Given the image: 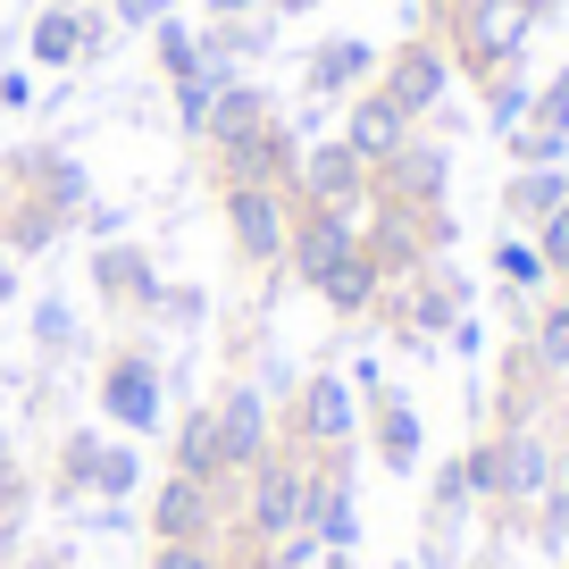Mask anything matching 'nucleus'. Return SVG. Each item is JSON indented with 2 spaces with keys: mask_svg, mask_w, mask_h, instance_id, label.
<instances>
[{
  "mask_svg": "<svg viewBox=\"0 0 569 569\" xmlns=\"http://www.w3.org/2000/svg\"><path fill=\"white\" fill-rule=\"evenodd\" d=\"M528 101H536V76H528V59L519 68H502V76H486L478 84V118H486V134H511V126H528Z\"/></svg>",
  "mask_w": 569,
  "mask_h": 569,
  "instance_id": "nucleus-23",
  "label": "nucleus"
},
{
  "mask_svg": "<svg viewBox=\"0 0 569 569\" xmlns=\"http://www.w3.org/2000/svg\"><path fill=\"white\" fill-rule=\"evenodd\" d=\"M369 177H377V201H393V210H452V151H445V134H427V126L386 168H369Z\"/></svg>",
  "mask_w": 569,
  "mask_h": 569,
  "instance_id": "nucleus-9",
  "label": "nucleus"
},
{
  "mask_svg": "<svg viewBox=\"0 0 569 569\" xmlns=\"http://www.w3.org/2000/svg\"><path fill=\"white\" fill-rule=\"evenodd\" d=\"M210 410H218V461H227V486H234L268 445H277V410H268V386H260V377H234V386H218Z\"/></svg>",
  "mask_w": 569,
  "mask_h": 569,
  "instance_id": "nucleus-10",
  "label": "nucleus"
},
{
  "mask_svg": "<svg viewBox=\"0 0 569 569\" xmlns=\"http://www.w3.org/2000/svg\"><path fill=\"white\" fill-rule=\"evenodd\" d=\"M9 293H18V260H9V251H0V302H9Z\"/></svg>",
  "mask_w": 569,
  "mask_h": 569,
  "instance_id": "nucleus-42",
  "label": "nucleus"
},
{
  "mask_svg": "<svg viewBox=\"0 0 569 569\" xmlns=\"http://www.w3.org/2000/svg\"><path fill=\"white\" fill-rule=\"evenodd\" d=\"M293 201H310V210H343V218H369L377 177H369V160H360V151H343L336 134H319V142H302Z\"/></svg>",
  "mask_w": 569,
  "mask_h": 569,
  "instance_id": "nucleus-8",
  "label": "nucleus"
},
{
  "mask_svg": "<svg viewBox=\"0 0 569 569\" xmlns=\"http://www.w3.org/2000/svg\"><path fill=\"white\" fill-rule=\"evenodd\" d=\"M268 118H277V92H268V84H251V76H227V84L210 92V118H201V142H210V151H227V142L260 134Z\"/></svg>",
  "mask_w": 569,
  "mask_h": 569,
  "instance_id": "nucleus-17",
  "label": "nucleus"
},
{
  "mask_svg": "<svg viewBox=\"0 0 569 569\" xmlns=\"http://www.w3.org/2000/svg\"><path fill=\"white\" fill-rule=\"evenodd\" d=\"M227 528H234V486L184 478V469H168V478L151 486V502H142V536H151V545H193V536H218V545H227Z\"/></svg>",
  "mask_w": 569,
  "mask_h": 569,
  "instance_id": "nucleus-5",
  "label": "nucleus"
},
{
  "mask_svg": "<svg viewBox=\"0 0 569 569\" xmlns=\"http://www.w3.org/2000/svg\"><path fill=\"white\" fill-rule=\"evenodd\" d=\"M410 134H419V126H410V118H402V109H393L377 84H369V92H352V101H343V126H336V142H343V151H360L369 168H386Z\"/></svg>",
  "mask_w": 569,
  "mask_h": 569,
  "instance_id": "nucleus-16",
  "label": "nucleus"
},
{
  "mask_svg": "<svg viewBox=\"0 0 569 569\" xmlns=\"http://www.w3.org/2000/svg\"><path fill=\"white\" fill-rule=\"evenodd\" d=\"M502 151H511V168H561L569 160V134H552V126H511Z\"/></svg>",
  "mask_w": 569,
  "mask_h": 569,
  "instance_id": "nucleus-30",
  "label": "nucleus"
},
{
  "mask_svg": "<svg viewBox=\"0 0 569 569\" xmlns=\"http://www.w3.org/2000/svg\"><path fill=\"white\" fill-rule=\"evenodd\" d=\"M452 84H461V76H452V51H445V34H436V26L402 34L386 59H377V92H386V101L402 109L410 126H427V118H436V109L452 101Z\"/></svg>",
  "mask_w": 569,
  "mask_h": 569,
  "instance_id": "nucleus-4",
  "label": "nucleus"
},
{
  "mask_svg": "<svg viewBox=\"0 0 569 569\" xmlns=\"http://www.w3.org/2000/svg\"><path fill=\"white\" fill-rule=\"evenodd\" d=\"M495 277L511 284L519 302H536V293L552 284V277H545V251H536L528 234H502V243H495Z\"/></svg>",
  "mask_w": 569,
  "mask_h": 569,
  "instance_id": "nucleus-29",
  "label": "nucleus"
},
{
  "mask_svg": "<svg viewBox=\"0 0 569 569\" xmlns=\"http://www.w3.org/2000/svg\"><path fill=\"white\" fill-rule=\"evenodd\" d=\"M377 319H386L402 343H445V327L469 319V277L452 260H427V268H410L402 284H386Z\"/></svg>",
  "mask_w": 569,
  "mask_h": 569,
  "instance_id": "nucleus-3",
  "label": "nucleus"
},
{
  "mask_svg": "<svg viewBox=\"0 0 569 569\" xmlns=\"http://www.w3.org/2000/svg\"><path fill=\"white\" fill-rule=\"evenodd\" d=\"M528 126H552V134H569V68L536 84V101H528Z\"/></svg>",
  "mask_w": 569,
  "mask_h": 569,
  "instance_id": "nucleus-33",
  "label": "nucleus"
},
{
  "mask_svg": "<svg viewBox=\"0 0 569 569\" xmlns=\"http://www.w3.org/2000/svg\"><path fill=\"white\" fill-rule=\"evenodd\" d=\"M377 59H386V51H377L369 34H319L302 51V101L336 109V101H352V92H369L377 84Z\"/></svg>",
  "mask_w": 569,
  "mask_h": 569,
  "instance_id": "nucleus-14",
  "label": "nucleus"
},
{
  "mask_svg": "<svg viewBox=\"0 0 569 569\" xmlns=\"http://www.w3.org/2000/svg\"><path fill=\"white\" fill-rule=\"evenodd\" d=\"M101 427L109 436H160L168 427V369L151 352V336L109 343L101 360Z\"/></svg>",
  "mask_w": 569,
  "mask_h": 569,
  "instance_id": "nucleus-2",
  "label": "nucleus"
},
{
  "mask_svg": "<svg viewBox=\"0 0 569 569\" xmlns=\"http://www.w3.org/2000/svg\"><path fill=\"white\" fill-rule=\"evenodd\" d=\"M84 201H92V177H84L76 151H59V142L9 151V160H0V251H9V260L51 251L59 234L84 218Z\"/></svg>",
  "mask_w": 569,
  "mask_h": 569,
  "instance_id": "nucleus-1",
  "label": "nucleus"
},
{
  "mask_svg": "<svg viewBox=\"0 0 569 569\" xmlns=\"http://www.w3.org/2000/svg\"><path fill=\"white\" fill-rule=\"evenodd\" d=\"M184 0H109V26H126V34H151L160 18H177Z\"/></svg>",
  "mask_w": 569,
  "mask_h": 569,
  "instance_id": "nucleus-34",
  "label": "nucleus"
},
{
  "mask_svg": "<svg viewBox=\"0 0 569 569\" xmlns=\"http://www.w3.org/2000/svg\"><path fill=\"white\" fill-rule=\"evenodd\" d=\"M101 445H109V427H68L51 445V486L42 495L51 502H84L92 486H101Z\"/></svg>",
  "mask_w": 569,
  "mask_h": 569,
  "instance_id": "nucleus-20",
  "label": "nucleus"
},
{
  "mask_svg": "<svg viewBox=\"0 0 569 569\" xmlns=\"http://www.w3.org/2000/svg\"><path fill=\"white\" fill-rule=\"evenodd\" d=\"M218 184H277V193H293V168H302V134L284 126V109L260 126V134L227 142V151H210Z\"/></svg>",
  "mask_w": 569,
  "mask_h": 569,
  "instance_id": "nucleus-13",
  "label": "nucleus"
},
{
  "mask_svg": "<svg viewBox=\"0 0 569 569\" xmlns=\"http://www.w3.org/2000/svg\"><path fill=\"white\" fill-rule=\"evenodd\" d=\"M268 0H201V26H227V18H260Z\"/></svg>",
  "mask_w": 569,
  "mask_h": 569,
  "instance_id": "nucleus-40",
  "label": "nucleus"
},
{
  "mask_svg": "<svg viewBox=\"0 0 569 569\" xmlns=\"http://www.w3.org/2000/svg\"><path fill=\"white\" fill-rule=\"evenodd\" d=\"M151 59H160L168 84L201 76V26H193V18H160V26H151Z\"/></svg>",
  "mask_w": 569,
  "mask_h": 569,
  "instance_id": "nucleus-26",
  "label": "nucleus"
},
{
  "mask_svg": "<svg viewBox=\"0 0 569 569\" xmlns=\"http://www.w3.org/2000/svg\"><path fill=\"white\" fill-rule=\"evenodd\" d=\"M445 343H452L461 360H478V352H486V327H478V319H452V327H445Z\"/></svg>",
  "mask_w": 569,
  "mask_h": 569,
  "instance_id": "nucleus-41",
  "label": "nucleus"
},
{
  "mask_svg": "<svg viewBox=\"0 0 569 569\" xmlns=\"http://www.w3.org/2000/svg\"><path fill=\"white\" fill-rule=\"evenodd\" d=\"M319 302L336 310V319H377V302H386V268L369 260V243H360L352 260H343L336 277L319 284Z\"/></svg>",
  "mask_w": 569,
  "mask_h": 569,
  "instance_id": "nucleus-21",
  "label": "nucleus"
},
{
  "mask_svg": "<svg viewBox=\"0 0 569 569\" xmlns=\"http://www.w3.org/2000/svg\"><path fill=\"white\" fill-rule=\"evenodd\" d=\"M360 427H369V452H377V469H386V478H410V469H419L427 427H419V402H410L402 386L377 393V402L360 410Z\"/></svg>",
  "mask_w": 569,
  "mask_h": 569,
  "instance_id": "nucleus-15",
  "label": "nucleus"
},
{
  "mask_svg": "<svg viewBox=\"0 0 569 569\" xmlns=\"http://www.w3.org/2000/svg\"><path fill=\"white\" fill-rule=\"evenodd\" d=\"M519 319H528V336H519V343H528V360L561 386V377H569V284H545Z\"/></svg>",
  "mask_w": 569,
  "mask_h": 569,
  "instance_id": "nucleus-19",
  "label": "nucleus"
},
{
  "mask_svg": "<svg viewBox=\"0 0 569 569\" xmlns=\"http://www.w3.org/2000/svg\"><path fill=\"white\" fill-rule=\"evenodd\" d=\"M0 109H34V76L26 68H0Z\"/></svg>",
  "mask_w": 569,
  "mask_h": 569,
  "instance_id": "nucleus-39",
  "label": "nucleus"
},
{
  "mask_svg": "<svg viewBox=\"0 0 569 569\" xmlns=\"http://www.w3.org/2000/svg\"><path fill=\"white\" fill-rule=\"evenodd\" d=\"M319 569H360V552H319Z\"/></svg>",
  "mask_w": 569,
  "mask_h": 569,
  "instance_id": "nucleus-43",
  "label": "nucleus"
},
{
  "mask_svg": "<svg viewBox=\"0 0 569 569\" xmlns=\"http://www.w3.org/2000/svg\"><path fill=\"white\" fill-rule=\"evenodd\" d=\"M393 569H419V561H393Z\"/></svg>",
  "mask_w": 569,
  "mask_h": 569,
  "instance_id": "nucleus-44",
  "label": "nucleus"
},
{
  "mask_svg": "<svg viewBox=\"0 0 569 569\" xmlns=\"http://www.w3.org/2000/svg\"><path fill=\"white\" fill-rule=\"evenodd\" d=\"M561 201H569V160L561 168H511V177H502V227L536 234Z\"/></svg>",
  "mask_w": 569,
  "mask_h": 569,
  "instance_id": "nucleus-18",
  "label": "nucleus"
},
{
  "mask_svg": "<svg viewBox=\"0 0 569 569\" xmlns=\"http://www.w3.org/2000/svg\"><path fill=\"white\" fill-rule=\"evenodd\" d=\"M519 528L536 536V552H569V478H552L545 495L519 511Z\"/></svg>",
  "mask_w": 569,
  "mask_h": 569,
  "instance_id": "nucleus-28",
  "label": "nucleus"
},
{
  "mask_svg": "<svg viewBox=\"0 0 569 569\" xmlns=\"http://www.w3.org/2000/svg\"><path fill=\"white\" fill-rule=\"evenodd\" d=\"M142 569H227V545L218 536H193V545H151Z\"/></svg>",
  "mask_w": 569,
  "mask_h": 569,
  "instance_id": "nucleus-31",
  "label": "nucleus"
},
{
  "mask_svg": "<svg viewBox=\"0 0 569 569\" xmlns=\"http://www.w3.org/2000/svg\"><path fill=\"white\" fill-rule=\"evenodd\" d=\"M352 251H360V218L293 201V234H284V277H293V284H310V293H319V284L336 277Z\"/></svg>",
  "mask_w": 569,
  "mask_h": 569,
  "instance_id": "nucleus-11",
  "label": "nucleus"
},
{
  "mask_svg": "<svg viewBox=\"0 0 569 569\" xmlns=\"http://www.w3.org/2000/svg\"><path fill=\"white\" fill-rule=\"evenodd\" d=\"M9 569H76V545H34V552H0Z\"/></svg>",
  "mask_w": 569,
  "mask_h": 569,
  "instance_id": "nucleus-38",
  "label": "nucleus"
},
{
  "mask_svg": "<svg viewBox=\"0 0 569 569\" xmlns=\"http://www.w3.org/2000/svg\"><path fill=\"white\" fill-rule=\"evenodd\" d=\"M142 495V445L134 436H109L101 445V486H92V502H134Z\"/></svg>",
  "mask_w": 569,
  "mask_h": 569,
  "instance_id": "nucleus-27",
  "label": "nucleus"
},
{
  "mask_svg": "<svg viewBox=\"0 0 569 569\" xmlns=\"http://www.w3.org/2000/svg\"><path fill=\"white\" fill-rule=\"evenodd\" d=\"M528 243L545 251V277H552V284H569V201H561V210H552L545 227L528 234Z\"/></svg>",
  "mask_w": 569,
  "mask_h": 569,
  "instance_id": "nucleus-32",
  "label": "nucleus"
},
{
  "mask_svg": "<svg viewBox=\"0 0 569 569\" xmlns=\"http://www.w3.org/2000/svg\"><path fill=\"white\" fill-rule=\"evenodd\" d=\"M343 386H352V393H360V410H369V402H377V393H386V386H393V377H386V360H377V352H360V360H352V369H343Z\"/></svg>",
  "mask_w": 569,
  "mask_h": 569,
  "instance_id": "nucleus-36",
  "label": "nucleus"
},
{
  "mask_svg": "<svg viewBox=\"0 0 569 569\" xmlns=\"http://www.w3.org/2000/svg\"><path fill=\"white\" fill-rule=\"evenodd\" d=\"M277 436H293V445H310V452H336V445H352V436H360V393L343 386V369H310L302 386L284 393V410H277Z\"/></svg>",
  "mask_w": 569,
  "mask_h": 569,
  "instance_id": "nucleus-7",
  "label": "nucleus"
},
{
  "mask_svg": "<svg viewBox=\"0 0 569 569\" xmlns=\"http://www.w3.org/2000/svg\"><path fill=\"white\" fill-rule=\"evenodd\" d=\"M92 293H101V310L151 327V319H160V293H168V284H160V260L118 234V243H92Z\"/></svg>",
  "mask_w": 569,
  "mask_h": 569,
  "instance_id": "nucleus-12",
  "label": "nucleus"
},
{
  "mask_svg": "<svg viewBox=\"0 0 569 569\" xmlns=\"http://www.w3.org/2000/svg\"><path fill=\"white\" fill-rule=\"evenodd\" d=\"M218 218H227V243L243 268L284 277V234H293V193L277 184H218Z\"/></svg>",
  "mask_w": 569,
  "mask_h": 569,
  "instance_id": "nucleus-6",
  "label": "nucleus"
},
{
  "mask_svg": "<svg viewBox=\"0 0 569 569\" xmlns=\"http://www.w3.org/2000/svg\"><path fill=\"white\" fill-rule=\"evenodd\" d=\"M168 452H177V469H184V478L227 486V461H218V410H210V402H193L177 427H168Z\"/></svg>",
  "mask_w": 569,
  "mask_h": 569,
  "instance_id": "nucleus-22",
  "label": "nucleus"
},
{
  "mask_svg": "<svg viewBox=\"0 0 569 569\" xmlns=\"http://www.w3.org/2000/svg\"><path fill=\"white\" fill-rule=\"evenodd\" d=\"M76 227H84L92 243H118V234H126V210H118V201H84V218H76Z\"/></svg>",
  "mask_w": 569,
  "mask_h": 569,
  "instance_id": "nucleus-37",
  "label": "nucleus"
},
{
  "mask_svg": "<svg viewBox=\"0 0 569 569\" xmlns=\"http://www.w3.org/2000/svg\"><path fill=\"white\" fill-rule=\"evenodd\" d=\"M26 327H34V352H42V360H68L76 343H84V319H76V302H68V293H42Z\"/></svg>",
  "mask_w": 569,
  "mask_h": 569,
  "instance_id": "nucleus-25",
  "label": "nucleus"
},
{
  "mask_svg": "<svg viewBox=\"0 0 569 569\" xmlns=\"http://www.w3.org/2000/svg\"><path fill=\"white\" fill-rule=\"evenodd\" d=\"M160 319L168 327H201V319H210V293H201V284H168V293H160Z\"/></svg>",
  "mask_w": 569,
  "mask_h": 569,
  "instance_id": "nucleus-35",
  "label": "nucleus"
},
{
  "mask_svg": "<svg viewBox=\"0 0 569 569\" xmlns=\"http://www.w3.org/2000/svg\"><path fill=\"white\" fill-rule=\"evenodd\" d=\"M34 502H42V486L26 478V461L9 445H0V552L26 536V519H34Z\"/></svg>",
  "mask_w": 569,
  "mask_h": 569,
  "instance_id": "nucleus-24",
  "label": "nucleus"
}]
</instances>
